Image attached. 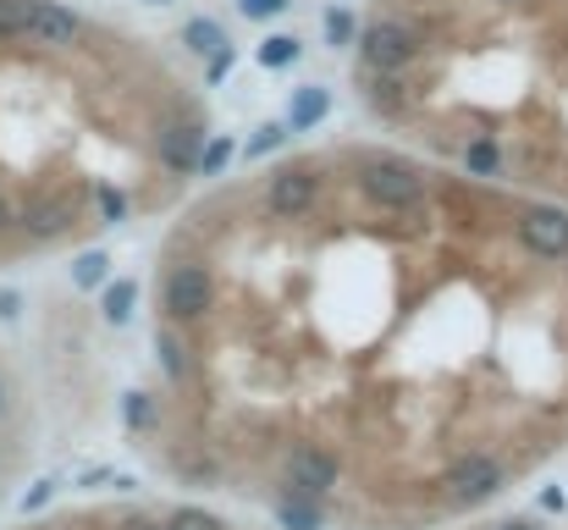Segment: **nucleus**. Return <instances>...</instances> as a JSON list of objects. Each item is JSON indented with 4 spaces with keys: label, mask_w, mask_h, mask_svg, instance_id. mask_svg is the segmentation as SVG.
I'll use <instances>...</instances> for the list:
<instances>
[{
    "label": "nucleus",
    "mask_w": 568,
    "mask_h": 530,
    "mask_svg": "<svg viewBox=\"0 0 568 530\" xmlns=\"http://www.w3.org/2000/svg\"><path fill=\"white\" fill-rule=\"evenodd\" d=\"M359 193L381 204V210H419L425 204V172L403 156H371L359 161Z\"/></svg>",
    "instance_id": "1"
},
{
    "label": "nucleus",
    "mask_w": 568,
    "mask_h": 530,
    "mask_svg": "<svg viewBox=\"0 0 568 530\" xmlns=\"http://www.w3.org/2000/svg\"><path fill=\"white\" fill-rule=\"evenodd\" d=\"M503 487H508V470H503V459H491V453H464V459L442 476V492H447V503H458V509H480V503H491Z\"/></svg>",
    "instance_id": "2"
},
{
    "label": "nucleus",
    "mask_w": 568,
    "mask_h": 530,
    "mask_svg": "<svg viewBox=\"0 0 568 530\" xmlns=\"http://www.w3.org/2000/svg\"><path fill=\"white\" fill-rule=\"evenodd\" d=\"M161 299H166V316L172 321H204L210 316V304H215V277H210V266L204 260H183V266H172L166 271V288H161Z\"/></svg>",
    "instance_id": "3"
},
{
    "label": "nucleus",
    "mask_w": 568,
    "mask_h": 530,
    "mask_svg": "<svg viewBox=\"0 0 568 530\" xmlns=\"http://www.w3.org/2000/svg\"><path fill=\"white\" fill-rule=\"evenodd\" d=\"M72 227H78V199L61 193V188L28 193V199L17 204V232H22L28 243H55V238H67Z\"/></svg>",
    "instance_id": "4"
},
{
    "label": "nucleus",
    "mask_w": 568,
    "mask_h": 530,
    "mask_svg": "<svg viewBox=\"0 0 568 530\" xmlns=\"http://www.w3.org/2000/svg\"><path fill=\"white\" fill-rule=\"evenodd\" d=\"M514 232H519V249L525 254H536V260H568V210H558V204H525L519 221H514Z\"/></svg>",
    "instance_id": "5"
},
{
    "label": "nucleus",
    "mask_w": 568,
    "mask_h": 530,
    "mask_svg": "<svg viewBox=\"0 0 568 530\" xmlns=\"http://www.w3.org/2000/svg\"><path fill=\"white\" fill-rule=\"evenodd\" d=\"M414 56H419V33L408 22H371L359 33V61L376 72H403Z\"/></svg>",
    "instance_id": "6"
},
{
    "label": "nucleus",
    "mask_w": 568,
    "mask_h": 530,
    "mask_svg": "<svg viewBox=\"0 0 568 530\" xmlns=\"http://www.w3.org/2000/svg\"><path fill=\"white\" fill-rule=\"evenodd\" d=\"M315 199H321V177L310 167H282L271 177V188H265V210L276 221H304L315 210Z\"/></svg>",
    "instance_id": "7"
},
{
    "label": "nucleus",
    "mask_w": 568,
    "mask_h": 530,
    "mask_svg": "<svg viewBox=\"0 0 568 530\" xmlns=\"http://www.w3.org/2000/svg\"><path fill=\"white\" fill-rule=\"evenodd\" d=\"M337 453H326L321 442H298L293 453H287V492H304V498H326L332 487H337Z\"/></svg>",
    "instance_id": "8"
},
{
    "label": "nucleus",
    "mask_w": 568,
    "mask_h": 530,
    "mask_svg": "<svg viewBox=\"0 0 568 530\" xmlns=\"http://www.w3.org/2000/svg\"><path fill=\"white\" fill-rule=\"evenodd\" d=\"M199 150H204V122H166V128H161V139H155L161 167H166V172H178V177H193Z\"/></svg>",
    "instance_id": "9"
},
{
    "label": "nucleus",
    "mask_w": 568,
    "mask_h": 530,
    "mask_svg": "<svg viewBox=\"0 0 568 530\" xmlns=\"http://www.w3.org/2000/svg\"><path fill=\"white\" fill-rule=\"evenodd\" d=\"M83 33V17L61 0H33V17H28V44H72Z\"/></svg>",
    "instance_id": "10"
},
{
    "label": "nucleus",
    "mask_w": 568,
    "mask_h": 530,
    "mask_svg": "<svg viewBox=\"0 0 568 530\" xmlns=\"http://www.w3.org/2000/svg\"><path fill=\"white\" fill-rule=\"evenodd\" d=\"M326 111H332V89H321V83H304V89H293V106H287V133H310L315 122H326Z\"/></svg>",
    "instance_id": "11"
},
{
    "label": "nucleus",
    "mask_w": 568,
    "mask_h": 530,
    "mask_svg": "<svg viewBox=\"0 0 568 530\" xmlns=\"http://www.w3.org/2000/svg\"><path fill=\"white\" fill-rule=\"evenodd\" d=\"M365 106L381 111V117H397V111L408 106V83H403L397 72H376V67H365Z\"/></svg>",
    "instance_id": "12"
},
{
    "label": "nucleus",
    "mask_w": 568,
    "mask_h": 530,
    "mask_svg": "<svg viewBox=\"0 0 568 530\" xmlns=\"http://www.w3.org/2000/svg\"><path fill=\"white\" fill-rule=\"evenodd\" d=\"M276 526L282 530H321L326 526V514H321L315 498H304V492H282V498H276Z\"/></svg>",
    "instance_id": "13"
},
{
    "label": "nucleus",
    "mask_w": 568,
    "mask_h": 530,
    "mask_svg": "<svg viewBox=\"0 0 568 530\" xmlns=\"http://www.w3.org/2000/svg\"><path fill=\"white\" fill-rule=\"evenodd\" d=\"M458 161H464V172L469 177H497L503 172V150H497V139H469Z\"/></svg>",
    "instance_id": "14"
},
{
    "label": "nucleus",
    "mask_w": 568,
    "mask_h": 530,
    "mask_svg": "<svg viewBox=\"0 0 568 530\" xmlns=\"http://www.w3.org/2000/svg\"><path fill=\"white\" fill-rule=\"evenodd\" d=\"M100 304H105V321H111V327H128V321H133V304H139V282H128V277L111 282Z\"/></svg>",
    "instance_id": "15"
},
{
    "label": "nucleus",
    "mask_w": 568,
    "mask_h": 530,
    "mask_svg": "<svg viewBox=\"0 0 568 530\" xmlns=\"http://www.w3.org/2000/svg\"><path fill=\"white\" fill-rule=\"evenodd\" d=\"M183 44H189L193 56H215V50H226V33H221V22L193 17L189 28H183Z\"/></svg>",
    "instance_id": "16"
},
{
    "label": "nucleus",
    "mask_w": 568,
    "mask_h": 530,
    "mask_svg": "<svg viewBox=\"0 0 568 530\" xmlns=\"http://www.w3.org/2000/svg\"><path fill=\"white\" fill-rule=\"evenodd\" d=\"M28 17H33V0H0V44H22Z\"/></svg>",
    "instance_id": "17"
},
{
    "label": "nucleus",
    "mask_w": 568,
    "mask_h": 530,
    "mask_svg": "<svg viewBox=\"0 0 568 530\" xmlns=\"http://www.w3.org/2000/svg\"><path fill=\"white\" fill-rule=\"evenodd\" d=\"M298 56H304V50H298L293 33H271V39L260 44V67H271V72H276V67H293Z\"/></svg>",
    "instance_id": "18"
},
{
    "label": "nucleus",
    "mask_w": 568,
    "mask_h": 530,
    "mask_svg": "<svg viewBox=\"0 0 568 530\" xmlns=\"http://www.w3.org/2000/svg\"><path fill=\"white\" fill-rule=\"evenodd\" d=\"M105 271H111V260H105L100 249H89V254H78V260H72V282H78V288H100V282H105Z\"/></svg>",
    "instance_id": "19"
},
{
    "label": "nucleus",
    "mask_w": 568,
    "mask_h": 530,
    "mask_svg": "<svg viewBox=\"0 0 568 530\" xmlns=\"http://www.w3.org/2000/svg\"><path fill=\"white\" fill-rule=\"evenodd\" d=\"M94 199H100V221H105V227H116V221H128V193H122V188H111V182H100V188H94Z\"/></svg>",
    "instance_id": "20"
},
{
    "label": "nucleus",
    "mask_w": 568,
    "mask_h": 530,
    "mask_svg": "<svg viewBox=\"0 0 568 530\" xmlns=\"http://www.w3.org/2000/svg\"><path fill=\"white\" fill-rule=\"evenodd\" d=\"M155 353H161V364H166V376H172V381H183V376H189V359H183V343H178L172 332H161V338H155Z\"/></svg>",
    "instance_id": "21"
},
{
    "label": "nucleus",
    "mask_w": 568,
    "mask_h": 530,
    "mask_svg": "<svg viewBox=\"0 0 568 530\" xmlns=\"http://www.w3.org/2000/svg\"><path fill=\"white\" fill-rule=\"evenodd\" d=\"M161 530H226V526H221L215 514H204V509H172Z\"/></svg>",
    "instance_id": "22"
},
{
    "label": "nucleus",
    "mask_w": 568,
    "mask_h": 530,
    "mask_svg": "<svg viewBox=\"0 0 568 530\" xmlns=\"http://www.w3.org/2000/svg\"><path fill=\"white\" fill-rule=\"evenodd\" d=\"M226 161H232V139H210V144L199 150V167H193V172L215 177V172H226Z\"/></svg>",
    "instance_id": "23"
},
{
    "label": "nucleus",
    "mask_w": 568,
    "mask_h": 530,
    "mask_svg": "<svg viewBox=\"0 0 568 530\" xmlns=\"http://www.w3.org/2000/svg\"><path fill=\"white\" fill-rule=\"evenodd\" d=\"M287 139H293V133H287L282 122H271V128H260V139H248V150H243V156H248V161H260V156H271V150H282Z\"/></svg>",
    "instance_id": "24"
},
{
    "label": "nucleus",
    "mask_w": 568,
    "mask_h": 530,
    "mask_svg": "<svg viewBox=\"0 0 568 530\" xmlns=\"http://www.w3.org/2000/svg\"><path fill=\"white\" fill-rule=\"evenodd\" d=\"M354 33H359L354 11H326V39H332V44H348Z\"/></svg>",
    "instance_id": "25"
},
{
    "label": "nucleus",
    "mask_w": 568,
    "mask_h": 530,
    "mask_svg": "<svg viewBox=\"0 0 568 530\" xmlns=\"http://www.w3.org/2000/svg\"><path fill=\"white\" fill-rule=\"evenodd\" d=\"M155 420V403H150V392H128V426L133 431H144Z\"/></svg>",
    "instance_id": "26"
},
{
    "label": "nucleus",
    "mask_w": 568,
    "mask_h": 530,
    "mask_svg": "<svg viewBox=\"0 0 568 530\" xmlns=\"http://www.w3.org/2000/svg\"><path fill=\"white\" fill-rule=\"evenodd\" d=\"M243 6V17H282L287 11V0H237Z\"/></svg>",
    "instance_id": "27"
},
{
    "label": "nucleus",
    "mask_w": 568,
    "mask_h": 530,
    "mask_svg": "<svg viewBox=\"0 0 568 530\" xmlns=\"http://www.w3.org/2000/svg\"><path fill=\"white\" fill-rule=\"evenodd\" d=\"M226 72H232V50H215V56H210V83H221Z\"/></svg>",
    "instance_id": "28"
},
{
    "label": "nucleus",
    "mask_w": 568,
    "mask_h": 530,
    "mask_svg": "<svg viewBox=\"0 0 568 530\" xmlns=\"http://www.w3.org/2000/svg\"><path fill=\"white\" fill-rule=\"evenodd\" d=\"M50 492H55V481H39V487L22 498V509H44V503H50Z\"/></svg>",
    "instance_id": "29"
},
{
    "label": "nucleus",
    "mask_w": 568,
    "mask_h": 530,
    "mask_svg": "<svg viewBox=\"0 0 568 530\" xmlns=\"http://www.w3.org/2000/svg\"><path fill=\"white\" fill-rule=\"evenodd\" d=\"M17 227V204H11V193L0 188V232H11Z\"/></svg>",
    "instance_id": "30"
},
{
    "label": "nucleus",
    "mask_w": 568,
    "mask_h": 530,
    "mask_svg": "<svg viewBox=\"0 0 568 530\" xmlns=\"http://www.w3.org/2000/svg\"><path fill=\"white\" fill-rule=\"evenodd\" d=\"M0 316H6V321L17 316V293H0Z\"/></svg>",
    "instance_id": "31"
},
{
    "label": "nucleus",
    "mask_w": 568,
    "mask_h": 530,
    "mask_svg": "<svg viewBox=\"0 0 568 530\" xmlns=\"http://www.w3.org/2000/svg\"><path fill=\"white\" fill-rule=\"evenodd\" d=\"M497 530H536L530 520H508V526H497Z\"/></svg>",
    "instance_id": "32"
},
{
    "label": "nucleus",
    "mask_w": 568,
    "mask_h": 530,
    "mask_svg": "<svg viewBox=\"0 0 568 530\" xmlns=\"http://www.w3.org/2000/svg\"><path fill=\"white\" fill-rule=\"evenodd\" d=\"M0 409H6V387H0Z\"/></svg>",
    "instance_id": "33"
},
{
    "label": "nucleus",
    "mask_w": 568,
    "mask_h": 530,
    "mask_svg": "<svg viewBox=\"0 0 568 530\" xmlns=\"http://www.w3.org/2000/svg\"><path fill=\"white\" fill-rule=\"evenodd\" d=\"M497 6H519V0H497Z\"/></svg>",
    "instance_id": "34"
},
{
    "label": "nucleus",
    "mask_w": 568,
    "mask_h": 530,
    "mask_svg": "<svg viewBox=\"0 0 568 530\" xmlns=\"http://www.w3.org/2000/svg\"><path fill=\"white\" fill-rule=\"evenodd\" d=\"M150 6H166V0H150Z\"/></svg>",
    "instance_id": "35"
}]
</instances>
